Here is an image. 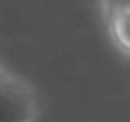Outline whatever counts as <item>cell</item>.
I'll return each mask as SVG.
<instances>
[{
  "label": "cell",
  "mask_w": 130,
  "mask_h": 122,
  "mask_svg": "<svg viewBox=\"0 0 130 122\" xmlns=\"http://www.w3.org/2000/svg\"><path fill=\"white\" fill-rule=\"evenodd\" d=\"M35 100L32 92L13 77H0V122H32Z\"/></svg>",
  "instance_id": "obj_1"
},
{
  "label": "cell",
  "mask_w": 130,
  "mask_h": 122,
  "mask_svg": "<svg viewBox=\"0 0 130 122\" xmlns=\"http://www.w3.org/2000/svg\"><path fill=\"white\" fill-rule=\"evenodd\" d=\"M0 77H3V72H0Z\"/></svg>",
  "instance_id": "obj_4"
},
{
  "label": "cell",
  "mask_w": 130,
  "mask_h": 122,
  "mask_svg": "<svg viewBox=\"0 0 130 122\" xmlns=\"http://www.w3.org/2000/svg\"><path fill=\"white\" fill-rule=\"evenodd\" d=\"M108 8L110 13H123V10H130V0H108Z\"/></svg>",
  "instance_id": "obj_3"
},
{
  "label": "cell",
  "mask_w": 130,
  "mask_h": 122,
  "mask_svg": "<svg viewBox=\"0 0 130 122\" xmlns=\"http://www.w3.org/2000/svg\"><path fill=\"white\" fill-rule=\"evenodd\" d=\"M113 28L115 35L123 45L130 50V10H123V13H113Z\"/></svg>",
  "instance_id": "obj_2"
}]
</instances>
